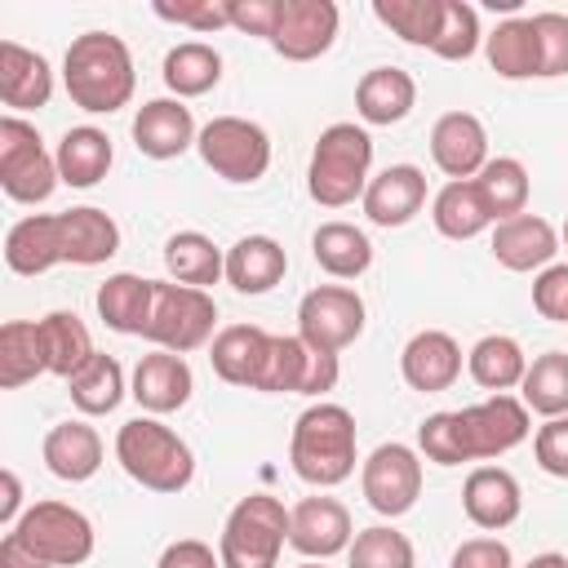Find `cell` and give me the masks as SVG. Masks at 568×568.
Wrapping results in <instances>:
<instances>
[{"mask_svg": "<svg viewBox=\"0 0 568 568\" xmlns=\"http://www.w3.org/2000/svg\"><path fill=\"white\" fill-rule=\"evenodd\" d=\"M62 84H67V98L89 115H111V111L129 106V98L138 89L129 44L111 31L75 36L62 58Z\"/></svg>", "mask_w": 568, "mask_h": 568, "instance_id": "cell-1", "label": "cell"}, {"mask_svg": "<svg viewBox=\"0 0 568 568\" xmlns=\"http://www.w3.org/2000/svg\"><path fill=\"white\" fill-rule=\"evenodd\" d=\"M288 462L293 475L302 484L315 488H333L342 479L355 475V417L342 404H311L297 422H293V439H288Z\"/></svg>", "mask_w": 568, "mask_h": 568, "instance_id": "cell-2", "label": "cell"}, {"mask_svg": "<svg viewBox=\"0 0 568 568\" xmlns=\"http://www.w3.org/2000/svg\"><path fill=\"white\" fill-rule=\"evenodd\" d=\"M373 169V138L368 129L337 120L315 138L311 151V169H306V191L315 204L324 209H346L355 200H364L368 191V173Z\"/></svg>", "mask_w": 568, "mask_h": 568, "instance_id": "cell-3", "label": "cell"}, {"mask_svg": "<svg viewBox=\"0 0 568 568\" xmlns=\"http://www.w3.org/2000/svg\"><path fill=\"white\" fill-rule=\"evenodd\" d=\"M115 462L133 484L151 493H182L195 479L191 444L155 417H133L115 430Z\"/></svg>", "mask_w": 568, "mask_h": 568, "instance_id": "cell-4", "label": "cell"}, {"mask_svg": "<svg viewBox=\"0 0 568 568\" xmlns=\"http://www.w3.org/2000/svg\"><path fill=\"white\" fill-rule=\"evenodd\" d=\"M288 541V510L271 493H248L231 506L222 537H217V559L222 568H275L280 550Z\"/></svg>", "mask_w": 568, "mask_h": 568, "instance_id": "cell-5", "label": "cell"}, {"mask_svg": "<svg viewBox=\"0 0 568 568\" xmlns=\"http://www.w3.org/2000/svg\"><path fill=\"white\" fill-rule=\"evenodd\" d=\"M58 160L44 151V138L22 115L0 120V191L18 204H44L58 191Z\"/></svg>", "mask_w": 568, "mask_h": 568, "instance_id": "cell-6", "label": "cell"}, {"mask_svg": "<svg viewBox=\"0 0 568 568\" xmlns=\"http://www.w3.org/2000/svg\"><path fill=\"white\" fill-rule=\"evenodd\" d=\"M195 151L222 182H235V186H248L271 169V138L262 124L244 115H213L200 129Z\"/></svg>", "mask_w": 568, "mask_h": 568, "instance_id": "cell-7", "label": "cell"}, {"mask_svg": "<svg viewBox=\"0 0 568 568\" xmlns=\"http://www.w3.org/2000/svg\"><path fill=\"white\" fill-rule=\"evenodd\" d=\"M22 537V546H31L49 568H80L98 537H93V524L84 510L67 506V501H36L22 510V519L9 528Z\"/></svg>", "mask_w": 568, "mask_h": 568, "instance_id": "cell-8", "label": "cell"}, {"mask_svg": "<svg viewBox=\"0 0 568 568\" xmlns=\"http://www.w3.org/2000/svg\"><path fill=\"white\" fill-rule=\"evenodd\" d=\"M213 328H217V302L209 297V288L155 280V306H151V324H146V342H155V351L186 355V351L204 346L213 337Z\"/></svg>", "mask_w": 568, "mask_h": 568, "instance_id": "cell-9", "label": "cell"}, {"mask_svg": "<svg viewBox=\"0 0 568 568\" xmlns=\"http://www.w3.org/2000/svg\"><path fill=\"white\" fill-rule=\"evenodd\" d=\"M364 297L351 284H320L297 302V337L315 351H346L364 333Z\"/></svg>", "mask_w": 568, "mask_h": 568, "instance_id": "cell-10", "label": "cell"}, {"mask_svg": "<svg viewBox=\"0 0 568 568\" xmlns=\"http://www.w3.org/2000/svg\"><path fill=\"white\" fill-rule=\"evenodd\" d=\"M359 488H364V501L386 515V519H399L417 506L422 497V457L408 448V444H377L368 457H364V470H359Z\"/></svg>", "mask_w": 568, "mask_h": 568, "instance_id": "cell-11", "label": "cell"}, {"mask_svg": "<svg viewBox=\"0 0 568 568\" xmlns=\"http://www.w3.org/2000/svg\"><path fill=\"white\" fill-rule=\"evenodd\" d=\"M457 426H462L466 462H493V457H501V453H510L528 439L532 413L515 395H493L484 404L457 408Z\"/></svg>", "mask_w": 568, "mask_h": 568, "instance_id": "cell-12", "label": "cell"}, {"mask_svg": "<svg viewBox=\"0 0 568 568\" xmlns=\"http://www.w3.org/2000/svg\"><path fill=\"white\" fill-rule=\"evenodd\" d=\"M337 22H342V13L333 0H280L275 31L266 44L288 62H315L320 53L333 49Z\"/></svg>", "mask_w": 568, "mask_h": 568, "instance_id": "cell-13", "label": "cell"}, {"mask_svg": "<svg viewBox=\"0 0 568 568\" xmlns=\"http://www.w3.org/2000/svg\"><path fill=\"white\" fill-rule=\"evenodd\" d=\"M355 528H351V510L337 497H302L288 510V546L306 559H333L342 550H351Z\"/></svg>", "mask_w": 568, "mask_h": 568, "instance_id": "cell-14", "label": "cell"}, {"mask_svg": "<svg viewBox=\"0 0 568 568\" xmlns=\"http://www.w3.org/2000/svg\"><path fill=\"white\" fill-rule=\"evenodd\" d=\"M430 160L448 182H470L479 178V169L493 160L488 155V133L484 120L470 111H448L435 120L430 129Z\"/></svg>", "mask_w": 568, "mask_h": 568, "instance_id": "cell-15", "label": "cell"}, {"mask_svg": "<svg viewBox=\"0 0 568 568\" xmlns=\"http://www.w3.org/2000/svg\"><path fill=\"white\" fill-rule=\"evenodd\" d=\"M200 129L182 98H151L133 115V146L146 160H178L186 146H195Z\"/></svg>", "mask_w": 568, "mask_h": 568, "instance_id": "cell-16", "label": "cell"}, {"mask_svg": "<svg viewBox=\"0 0 568 568\" xmlns=\"http://www.w3.org/2000/svg\"><path fill=\"white\" fill-rule=\"evenodd\" d=\"M399 373H404V382H408L413 390H422V395L448 390V386L462 377V346H457V337L444 333V328H422V333H413V337L404 342V351H399Z\"/></svg>", "mask_w": 568, "mask_h": 568, "instance_id": "cell-17", "label": "cell"}, {"mask_svg": "<svg viewBox=\"0 0 568 568\" xmlns=\"http://www.w3.org/2000/svg\"><path fill=\"white\" fill-rule=\"evenodd\" d=\"M462 510L475 528L484 532H501L519 519L524 510V493H519V479L506 470V466H475L462 484Z\"/></svg>", "mask_w": 568, "mask_h": 568, "instance_id": "cell-18", "label": "cell"}, {"mask_svg": "<svg viewBox=\"0 0 568 568\" xmlns=\"http://www.w3.org/2000/svg\"><path fill=\"white\" fill-rule=\"evenodd\" d=\"M195 390L191 364L173 351H151L138 359L133 377H129V395L142 404V413L160 417V413H178Z\"/></svg>", "mask_w": 568, "mask_h": 568, "instance_id": "cell-19", "label": "cell"}, {"mask_svg": "<svg viewBox=\"0 0 568 568\" xmlns=\"http://www.w3.org/2000/svg\"><path fill=\"white\" fill-rule=\"evenodd\" d=\"M359 204L373 226H404L426 204V173L417 164H390L377 178H368V191Z\"/></svg>", "mask_w": 568, "mask_h": 568, "instance_id": "cell-20", "label": "cell"}, {"mask_svg": "<svg viewBox=\"0 0 568 568\" xmlns=\"http://www.w3.org/2000/svg\"><path fill=\"white\" fill-rule=\"evenodd\" d=\"M559 253V231L537 217V213H519V217H506L493 226V257L506 266V271H546Z\"/></svg>", "mask_w": 568, "mask_h": 568, "instance_id": "cell-21", "label": "cell"}, {"mask_svg": "<svg viewBox=\"0 0 568 568\" xmlns=\"http://www.w3.org/2000/svg\"><path fill=\"white\" fill-rule=\"evenodd\" d=\"M4 262L13 275H44L49 266L67 262L62 213H31V217L13 222L4 235Z\"/></svg>", "mask_w": 568, "mask_h": 568, "instance_id": "cell-22", "label": "cell"}, {"mask_svg": "<svg viewBox=\"0 0 568 568\" xmlns=\"http://www.w3.org/2000/svg\"><path fill=\"white\" fill-rule=\"evenodd\" d=\"M53 98V71L36 49H22L18 40H0V102L9 115L40 111Z\"/></svg>", "mask_w": 568, "mask_h": 568, "instance_id": "cell-23", "label": "cell"}, {"mask_svg": "<svg viewBox=\"0 0 568 568\" xmlns=\"http://www.w3.org/2000/svg\"><path fill=\"white\" fill-rule=\"evenodd\" d=\"M284 271H288V253L271 235H240L226 248V284L244 297L271 293L284 280Z\"/></svg>", "mask_w": 568, "mask_h": 568, "instance_id": "cell-24", "label": "cell"}, {"mask_svg": "<svg viewBox=\"0 0 568 568\" xmlns=\"http://www.w3.org/2000/svg\"><path fill=\"white\" fill-rule=\"evenodd\" d=\"M266 351H271V333H266V328H257V324H226V328L213 337V346H209V364H213V373H217L226 386H248V390H257Z\"/></svg>", "mask_w": 568, "mask_h": 568, "instance_id": "cell-25", "label": "cell"}, {"mask_svg": "<svg viewBox=\"0 0 568 568\" xmlns=\"http://www.w3.org/2000/svg\"><path fill=\"white\" fill-rule=\"evenodd\" d=\"M98 320L111 328V333H129V337H146V324H151V306H155V280H142V275H106L98 284Z\"/></svg>", "mask_w": 568, "mask_h": 568, "instance_id": "cell-26", "label": "cell"}, {"mask_svg": "<svg viewBox=\"0 0 568 568\" xmlns=\"http://www.w3.org/2000/svg\"><path fill=\"white\" fill-rule=\"evenodd\" d=\"M44 466L67 479V484H84L102 470V435L89 426V422H58L49 435H44Z\"/></svg>", "mask_w": 568, "mask_h": 568, "instance_id": "cell-27", "label": "cell"}, {"mask_svg": "<svg viewBox=\"0 0 568 568\" xmlns=\"http://www.w3.org/2000/svg\"><path fill=\"white\" fill-rule=\"evenodd\" d=\"M417 102V80L399 67H373L355 84V111L364 124H399Z\"/></svg>", "mask_w": 568, "mask_h": 568, "instance_id": "cell-28", "label": "cell"}, {"mask_svg": "<svg viewBox=\"0 0 568 568\" xmlns=\"http://www.w3.org/2000/svg\"><path fill=\"white\" fill-rule=\"evenodd\" d=\"M62 240H67V262L71 266H102L120 253V226L111 213L80 204L62 213Z\"/></svg>", "mask_w": 568, "mask_h": 568, "instance_id": "cell-29", "label": "cell"}, {"mask_svg": "<svg viewBox=\"0 0 568 568\" xmlns=\"http://www.w3.org/2000/svg\"><path fill=\"white\" fill-rule=\"evenodd\" d=\"M40 324V346H44V368L62 382H71L98 351H93V337L84 328V320L75 311H49Z\"/></svg>", "mask_w": 568, "mask_h": 568, "instance_id": "cell-30", "label": "cell"}, {"mask_svg": "<svg viewBox=\"0 0 568 568\" xmlns=\"http://www.w3.org/2000/svg\"><path fill=\"white\" fill-rule=\"evenodd\" d=\"M53 160H58V178H62L67 186H80V191H84V186H98V182L106 178L115 151H111V138H106L102 129L80 124V129H67V133H62Z\"/></svg>", "mask_w": 568, "mask_h": 568, "instance_id": "cell-31", "label": "cell"}, {"mask_svg": "<svg viewBox=\"0 0 568 568\" xmlns=\"http://www.w3.org/2000/svg\"><path fill=\"white\" fill-rule=\"evenodd\" d=\"M311 257L333 280H359L373 266V240L351 222H324L311 235Z\"/></svg>", "mask_w": 568, "mask_h": 568, "instance_id": "cell-32", "label": "cell"}, {"mask_svg": "<svg viewBox=\"0 0 568 568\" xmlns=\"http://www.w3.org/2000/svg\"><path fill=\"white\" fill-rule=\"evenodd\" d=\"M430 222H435V231L444 240H475L479 231L493 226V213H488V204H484V195H479V186L470 178V182H444L435 191Z\"/></svg>", "mask_w": 568, "mask_h": 568, "instance_id": "cell-33", "label": "cell"}, {"mask_svg": "<svg viewBox=\"0 0 568 568\" xmlns=\"http://www.w3.org/2000/svg\"><path fill=\"white\" fill-rule=\"evenodd\" d=\"M484 53H488V67L501 80H532V75H541V53H537L532 18L497 22V31L484 36Z\"/></svg>", "mask_w": 568, "mask_h": 568, "instance_id": "cell-34", "label": "cell"}, {"mask_svg": "<svg viewBox=\"0 0 568 568\" xmlns=\"http://www.w3.org/2000/svg\"><path fill=\"white\" fill-rule=\"evenodd\" d=\"M466 373L475 377V386H484V390H493V395H506L510 386L524 382V373H528V355H524V346H519L515 337H506V333H488V337H479V342L470 346V355H466Z\"/></svg>", "mask_w": 568, "mask_h": 568, "instance_id": "cell-35", "label": "cell"}, {"mask_svg": "<svg viewBox=\"0 0 568 568\" xmlns=\"http://www.w3.org/2000/svg\"><path fill=\"white\" fill-rule=\"evenodd\" d=\"M164 266H169L173 284L209 288V284H217L226 275V253L204 231H178L164 244Z\"/></svg>", "mask_w": 568, "mask_h": 568, "instance_id": "cell-36", "label": "cell"}, {"mask_svg": "<svg viewBox=\"0 0 568 568\" xmlns=\"http://www.w3.org/2000/svg\"><path fill=\"white\" fill-rule=\"evenodd\" d=\"M160 75H164L173 98H200L222 80V53L204 40H182L164 53Z\"/></svg>", "mask_w": 568, "mask_h": 568, "instance_id": "cell-37", "label": "cell"}, {"mask_svg": "<svg viewBox=\"0 0 568 568\" xmlns=\"http://www.w3.org/2000/svg\"><path fill=\"white\" fill-rule=\"evenodd\" d=\"M124 368H120V359L115 355H93L71 382H67V395H71V404L84 413V417H106V413H115L120 408V399H124Z\"/></svg>", "mask_w": 568, "mask_h": 568, "instance_id": "cell-38", "label": "cell"}, {"mask_svg": "<svg viewBox=\"0 0 568 568\" xmlns=\"http://www.w3.org/2000/svg\"><path fill=\"white\" fill-rule=\"evenodd\" d=\"M475 186H479V195H484V204H488V213H493V226L506 222V217L528 213V191H532V186H528V169H524L515 155L488 160V164L479 169Z\"/></svg>", "mask_w": 568, "mask_h": 568, "instance_id": "cell-39", "label": "cell"}, {"mask_svg": "<svg viewBox=\"0 0 568 568\" xmlns=\"http://www.w3.org/2000/svg\"><path fill=\"white\" fill-rule=\"evenodd\" d=\"M44 368V346H40V324L36 320H9L0 328V386L18 390L36 382Z\"/></svg>", "mask_w": 568, "mask_h": 568, "instance_id": "cell-40", "label": "cell"}, {"mask_svg": "<svg viewBox=\"0 0 568 568\" xmlns=\"http://www.w3.org/2000/svg\"><path fill=\"white\" fill-rule=\"evenodd\" d=\"M519 399L528 413L541 417H564L568 413V355L564 351H546L528 364L524 382H519Z\"/></svg>", "mask_w": 568, "mask_h": 568, "instance_id": "cell-41", "label": "cell"}, {"mask_svg": "<svg viewBox=\"0 0 568 568\" xmlns=\"http://www.w3.org/2000/svg\"><path fill=\"white\" fill-rule=\"evenodd\" d=\"M373 18L390 27L404 44L435 49L444 27V0H373Z\"/></svg>", "mask_w": 568, "mask_h": 568, "instance_id": "cell-42", "label": "cell"}, {"mask_svg": "<svg viewBox=\"0 0 568 568\" xmlns=\"http://www.w3.org/2000/svg\"><path fill=\"white\" fill-rule=\"evenodd\" d=\"M306 355H311V346L297 333H271V351H266L257 390H266V395H297L302 390V373H306Z\"/></svg>", "mask_w": 568, "mask_h": 568, "instance_id": "cell-43", "label": "cell"}, {"mask_svg": "<svg viewBox=\"0 0 568 568\" xmlns=\"http://www.w3.org/2000/svg\"><path fill=\"white\" fill-rule=\"evenodd\" d=\"M346 564L351 568H413L417 555H413V541L399 528L373 524V528L355 532V541L346 550Z\"/></svg>", "mask_w": 568, "mask_h": 568, "instance_id": "cell-44", "label": "cell"}, {"mask_svg": "<svg viewBox=\"0 0 568 568\" xmlns=\"http://www.w3.org/2000/svg\"><path fill=\"white\" fill-rule=\"evenodd\" d=\"M479 40H484L479 13L466 0H444V27H439V40L430 53H439L444 62H466V58H475Z\"/></svg>", "mask_w": 568, "mask_h": 568, "instance_id": "cell-45", "label": "cell"}, {"mask_svg": "<svg viewBox=\"0 0 568 568\" xmlns=\"http://www.w3.org/2000/svg\"><path fill=\"white\" fill-rule=\"evenodd\" d=\"M417 448H422V457L435 462V466H462V462H466V448H462L457 413H430V417L417 426Z\"/></svg>", "mask_w": 568, "mask_h": 568, "instance_id": "cell-46", "label": "cell"}, {"mask_svg": "<svg viewBox=\"0 0 568 568\" xmlns=\"http://www.w3.org/2000/svg\"><path fill=\"white\" fill-rule=\"evenodd\" d=\"M532 31H537V53H541V80L568 75V13H532Z\"/></svg>", "mask_w": 568, "mask_h": 568, "instance_id": "cell-47", "label": "cell"}, {"mask_svg": "<svg viewBox=\"0 0 568 568\" xmlns=\"http://www.w3.org/2000/svg\"><path fill=\"white\" fill-rule=\"evenodd\" d=\"M155 18L191 27V31H222L231 27V9L226 0H182V4H155Z\"/></svg>", "mask_w": 568, "mask_h": 568, "instance_id": "cell-48", "label": "cell"}, {"mask_svg": "<svg viewBox=\"0 0 568 568\" xmlns=\"http://www.w3.org/2000/svg\"><path fill=\"white\" fill-rule=\"evenodd\" d=\"M532 306L541 320L568 324V262H550L532 280Z\"/></svg>", "mask_w": 568, "mask_h": 568, "instance_id": "cell-49", "label": "cell"}, {"mask_svg": "<svg viewBox=\"0 0 568 568\" xmlns=\"http://www.w3.org/2000/svg\"><path fill=\"white\" fill-rule=\"evenodd\" d=\"M532 457L546 475L568 479V413L564 417H546V426H537L532 435Z\"/></svg>", "mask_w": 568, "mask_h": 568, "instance_id": "cell-50", "label": "cell"}, {"mask_svg": "<svg viewBox=\"0 0 568 568\" xmlns=\"http://www.w3.org/2000/svg\"><path fill=\"white\" fill-rule=\"evenodd\" d=\"M448 568H515V555L501 537H470L453 550Z\"/></svg>", "mask_w": 568, "mask_h": 568, "instance_id": "cell-51", "label": "cell"}, {"mask_svg": "<svg viewBox=\"0 0 568 568\" xmlns=\"http://www.w3.org/2000/svg\"><path fill=\"white\" fill-rule=\"evenodd\" d=\"M226 9H231V27H235V31L271 40V31H275V13H280V0H226Z\"/></svg>", "mask_w": 568, "mask_h": 568, "instance_id": "cell-52", "label": "cell"}, {"mask_svg": "<svg viewBox=\"0 0 568 568\" xmlns=\"http://www.w3.org/2000/svg\"><path fill=\"white\" fill-rule=\"evenodd\" d=\"M155 568H222V559L213 555L209 541L182 537V541H169V546H164V555H160Z\"/></svg>", "mask_w": 568, "mask_h": 568, "instance_id": "cell-53", "label": "cell"}, {"mask_svg": "<svg viewBox=\"0 0 568 568\" xmlns=\"http://www.w3.org/2000/svg\"><path fill=\"white\" fill-rule=\"evenodd\" d=\"M0 568H49V564L31 546H22L18 532H4V541H0Z\"/></svg>", "mask_w": 568, "mask_h": 568, "instance_id": "cell-54", "label": "cell"}, {"mask_svg": "<svg viewBox=\"0 0 568 568\" xmlns=\"http://www.w3.org/2000/svg\"><path fill=\"white\" fill-rule=\"evenodd\" d=\"M0 484H4V497H0V524H18L22 515H18V506H22V484H18V475L13 470H4L0 475Z\"/></svg>", "mask_w": 568, "mask_h": 568, "instance_id": "cell-55", "label": "cell"}, {"mask_svg": "<svg viewBox=\"0 0 568 568\" xmlns=\"http://www.w3.org/2000/svg\"><path fill=\"white\" fill-rule=\"evenodd\" d=\"M524 568H568V559H564V555H555V550H546V555H532Z\"/></svg>", "mask_w": 568, "mask_h": 568, "instance_id": "cell-56", "label": "cell"}, {"mask_svg": "<svg viewBox=\"0 0 568 568\" xmlns=\"http://www.w3.org/2000/svg\"><path fill=\"white\" fill-rule=\"evenodd\" d=\"M297 568H328L324 559H306V564H297Z\"/></svg>", "mask_w": 568, "mask_h": 568, "instance_id": "cell-57", "label": "cell"}, {"mask_svg": "<svg viewBox=\"0 0 568 568\" xmlns=\"http://www.w3.org/2000/svg\"><path fill=\"white\" fill-rule=\"evenodd\" d=\"M559 244L568 248V217H564V231H559Z\"/></svg>", "mask_w": 568, "mask_h": 568, "instance_id": "cell-58", "label": "cell"}]
</instances>
